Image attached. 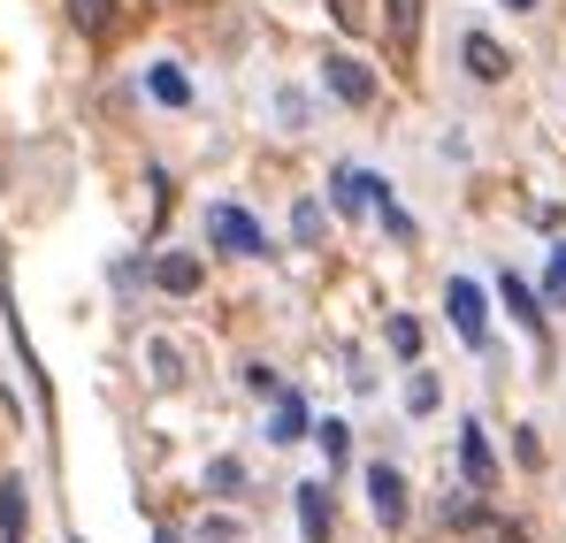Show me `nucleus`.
Masks as SVG:
<instances>
[{"mask_svg": "<svg viewBox=\"0 0 566 543\" xmlns=\"http://www.w3.org/2000/svg\"><path fill=\"white\" fill-rule=\"evenodd\" d=\"M460 467H468V482L474 490H490V482H497V452H490V437H482V429H460Z\"/></svg>", "mask_w": 566, "mask_h": 543, "instance_id": "obj_7", "label": "nucleus"}, {"mask_svg": "<svg viewBox=\"0 0 566 543\" xmlns=\"http://www.w3.org/2000/svg\"><path fill=\"white\" fill-rule=\"evenodd\" d=\"M497 299H505V314H513L521 330H536V337H544V314H536V291H528L521 275H497Z\"/></svg>", "mask_w": 566, "mask_h": 543, "instance_id": "obj_9", "label": "nucleus"}, {"mask_svg": "<svg viewBox=\"0 0 566 543\" xmlns=\"http://www.w3.org/2000/svg\"><path fill=\"white\" fill-rule=\"evenodd\" d=\"M460 62H468L474 85H505V70H513V54L490 39V31H468V46H460Z\"/></svg>", "mask_w": 566, "mask_h": 543, "instance_id": "obj_5", "label": "nucleus"}, {"mask_svg": "<svg viewBox=\"0 0 566 543\" xmlns=\"http://www.w3.org/2000/svg\"><path fill=\"white\" fill-rule=\"evenodd\" d=\"M544 299H552V306H566V246L552 253V269H544Z\"/></svg>", "mask_w": 566, "mask_h": 543, "instance_id": "obj_19", "label": "nucleus"}, {"mask_svg": "<svg viewBox=\"0 0 566 543\" xmlns=\"http://www.w3.org/2000/svg\"><path fill=\"white\" fill-rule=\"evenodd\" d=\"M23 529H31V490H23V482L8 474V482H0V536L23 543Z\"/></svg>", "mask_w": 566, "mask_h": 543, "instance_id": "obj_8", "label": "nucleus"}, {"mask_svg": "<svg viewBox=\"0 0 566 543\" xmlns=\"http://www.w3.org/2000/svg\"><path fill=\"white\" fill-rule=\"evenodd\" d=\"M376 177H360V169H337V215H368L376 207Z\"/></svg>", "mask_w": 566, "mask_h": 543, "instance_id": "obj_11", "label": "nucleus"}, {"mask_svg": "<svg viewBox=\"0 0 566 543\" xmlns=\"http://www.w3.org/2000/svg\"><path fill=\"white\" fill-rule=\"evenodd\" d=\"M269 437H276V445H298V437H306V398H298V390H283V398H276Z\"/></svg>", "mask_w": 566, "mask_h": 543, "instance_id": "obj_12", "label": "nucleus"}, {"mask_svg": "<svg viewBox=\"0 0 566 543\" xmlns=\"http://www.w3.org/2000/svg\"><path fill=\"white\" fill-rule=\"evenodd\" d=\"M345 445H353V429H345V421H322V459H329V467L345 459Z\"/></svg>", "mask_w": 566, "mask_h": 543, "instance_id": "obj_18", "label": "nucleus"}, {"mask_svg": "<svg viewBox=\"0 0 566 543\" xmlns=\"http://www.w3.org/2000/svg\"><path fill=\"white\" fill-rule=\"evenodd\" d=\"M406 406H413V414H429V406H437V383H429V375H413V383H406Z\"/></svg>", "mask_w": 566, "mask_h": 543, "instance_id": "obj_22", "label": "nucleus"}, {"mask_svg": "<svg viewBox=\"0 0 566 543\" xmlns=\"http://www.w3.org/2000/svg\"><path fill=\"white\" fill-rule=\"evenodd\" d=\"M291 238H298V246H322V207H314V199L291 207Z\"/></svg>", "mask_w": 566, "mask_h": 543, "instance_id": "obj_14", "label": "nucleus"}, {"mask_svg": "<svg viewBox=\"0 0 566 543\" xmlns=\"http://www.w3.org/2000/svg\"><path fill=\"white\" fill-rule=\"evenodd\" d=\"M413 31H421V0H390V39L413 46Z\"/></svg>", "mask_w": 566, "mask_h": 543, "instance_id": "obj_16", "label": "nucleus"}, {"mask_svg": "<svg viewBox=\"0 0 566 543\" xmlns=\"http://www.w3.org/2000/svg\"><path fill=\"white\" fill-rule=\"evenodd\" d=\"M505 8H536V0H505Z\"/></svg>", "mask_w": 566, "mask_h": 543, "instance_id": "obj_25", "label": "nucleus"}, {"mask_svg": "<svg viewBox=\"0 0 566 543\" xmlns=\"http://www.w3.org/2000/svg\"><path fill=\"white\" fill-rule=\"evenodd\" d=\"M154 283H161L169 299H185V291H199V261H191V253H161V261H154Z\"/></svg>", "mask_w": 566, "mask_h": 543, "instance_id": "obj_10", "label": "nucleus"}, {"mask_svg": "<svg viewBox=\"0 0 566 543\" xmlns=\"http://www.w3.org/2000/svg\"><path fill=\"white\" fill-rule=\"evenodd\" d=\"M368 513H376L382 529H398V521H406V474H398L390 459L368 467Z\"/></svg>", "mask_w": 566, "mask_h": 543, "instance_id": "obj_3", "label": "nucleus"}, {"mask_svg": "<svg viewBox=\"0 0 566 543\" xmlns=\"http://www.w3.org/2000/svg\"><path fill=\"white\" fill-rule=\"evenodd\" d=\"M322 85L337 92L345 107H368V100H376V77H368V62H353V54H329V62H322Z\"/></svg>", "mask_w": 566, "mask_h": 543, "instance_id": "obj_4", "label": "nucleus"}, {"mask_svg": "<svg viewBox=\"0 0 566 543\" xmlns=\"http://www.w3.org/2000/svg\"><path fill=\"white\" fill-rule=\"evenodd\" d=\"M329 15H337V23L353 31V23H360V0H329Z\"/></svg>", "mask_w": 566, "mask_h": 543, "instance_id": "obj_24", "label": "nucleus"}, {"mask_svg": "<svg viewBox=\"0 0 566 543\" xmlns=\"http://www.w3.org/2000/svg\"><path fill=\"white\" fill-rule=\"evenodd\" d=\"M444 521H452V529H482V505H474V498H452Z\"/></svg>", "mask_w": 566, "mask_h": 543, "instance_id": "obj_21", "label": "nucleus"}, {"mask_svg": "<svg viewBox=\"0 0 566 543\" xmlns=\"http://www.w3.org/2000/svg\"><path fill=\"white\" fill-rule=\"evenodd\" d=\"M146 92H154L161 107H185V100H191V77L177 70V62H154V70H146Z\"/></svg>", "mask_w": 566, "mask_h": 543, "instance_id": "obj_13", "label": "nucleus"}, {"mask_svg": "<svg viewBox=\"0 0 566 543\" xmlns=\"http://www.w3.org/2000/svg\"><path fill=\"white\" fill-rule=\"evenodd\" d=\"M245 390H253V398H283L276 367H245Z\"/></svg>", "mask_w": 566, "mask_h": 543, "instance_id": "obj_20", "label": "nucleus"}, {"mask_svg": "<svg viewBox=\"0 0 566 543\" xmlns=\"http://www.w3.org/2000/svg\"><path fill=\"white\" fill-rule=\"evenodd\" d=\"M107 15H115V0H70V23L77 31H107Z\"/></svg>", "mask_w": 566, "mask_h": 543, "instance_id": "obj_17", "label": "nucleus"}, {"mask_svg": "<svg viewBox=\"0 0 566 543\" xmlns=\"http://www.w3.org/2000/svg\"><path fill=\"white\" fill-rule=\"evenodd\" d=\"M390 353H398V361L421 353V322H413V314H390Z\"/></svg>", "mask_w": 566, "mask_h": 543, "instance_id": "obj_15", "label": "nucleus"}, {"mask_svg": "<svg viewBox=\"0 0 566 543\" xmlns=\"http://www.w3.org/2000/svg\"><path fill=\"white\" fill-rule=\"evenodd\" d=\"M207 238H214L222 253H245V261H261V253H269L261 222H253L245 207H230V199H214V207H207Z\"/></svg>", "mask_w": 566, "mask_h": 543, "instance_id": "obj_1", "label": "nucleus"}, {"mask_svg": "<svg viewBox=\"0 0 566 543\" xmlns=\"http://www.w3.org/2000/svg\"><path fill=\"white\" fill-rule=\"evenodd\" d=\"M298 529H306V543H329V529H337V513H329V482H298Z\"/></svg>", "mask_w": 566, "mask_h": 543, "instance_id": "obj_6", "label": "nucleus"}, {"mask_svg": "<svg viewBox=\"0 0 566 543\" xmlns=\"http://www.w3.org/2000/svg\"><path fill=\"white\" fill-rule=\"evenodd\" d=\"M207 482H214V490H238V482H245V467H238V459H214V467H207Z\"/></svg>", "mask_w": 566, "mask_h": 543, "instance_id": "obj_23", "label": "nucleus"}, {"mask_svg": "<svg viewBox=\"0 0 566 543\" xmlns=\"http://www.w3.org/2000/svg\"><path fill=\"white\" fill-rule=\"evenodd\" d=\"M444 306H452V330H460L468 345L490 337V306H482V291H474L468 275H452V283H444Z\"/></svg>", "mask_w": 566, "mask_h": 543, "instance_id": "obj_2", "label": "nucleus"}]
</instances>
